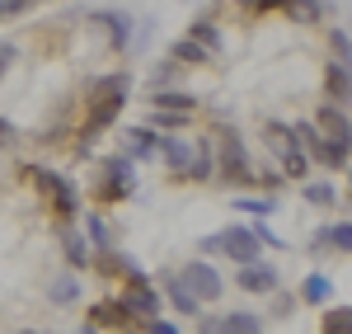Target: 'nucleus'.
<instances>
[{
  "mask_svg": "<svg viewBox=\"0 0 352 334\" xmlns=\"http://www.w3.org/2000/svg\"><path fill=\"white\" fill-rule=\"evenodd\" d=\"M202 245H207V250L230 254L235 264H249V259H258V236H254V231H244V226H226L221 236H207Z\"/></svg>",
  "mask_w": 352,
  "mask_h": 334,
  "instance_id": "20e7f679",
  "label": "nucleus"
},
{
  "mask_svg": "<svg viewBox=\"0 0 352 334\" xmlns=\"http://www.w3.org/2000/svg\"><path fill=\"white\" fill-rule=\"evenodd\" d=\"M300 297H305V302H315V306H320V302H329V278H324V273H310V278H305V287H300Z\"/></svg>",
  "mask_w": 352,
  "mask_h": 334,
  "instance_id": "a211bd4d",
  "label": "nucleus"
},
{
  "mask_svg": "<svg viewBox=\"0 0 352 334\" xmlns=\"http://www.w3.org/2000/svg\"><path fill=\"white\" fill-rule=\"evenodd\" d=\"M155 109H179V113H188V109H192V94H174V90H164V94H155Z\"/></svg>",
  "mask_w": 352,
  "mask_h": 334,
  "instance_id": "5701e85b",
  "label": "nucleus"
},
{
  "mask_svg": "<svg viewBox=\"0 0 352 334\" xmlns=\"http://www.w3.org/2000/svg\"><path fill=\"white\" fill-rule=\"evenodd\" d=\"M179 282L188 287V292L197 297V302H217V297H221V273L212 269V264H188Z\"/></svg>",
  "mask_w": 352,
  "mask_h": 334,
  "instance_id": "0eeeda50",
  "label": "nucleus"
},
{
  "mask_svg": "<svg viewBox=\"0 0 352 334\" xmlns=\"http://www.w3.org/2000/svg\"><path fill=\"white\" fill-rule=\"evenodd\" d=\"M169 302H174V311H184V315H192V311H197V297H192L179 278H169Z\"/></svg>",
  "mask_w": 352,
  "mask_h": 334,
  "instance_id": "2eb2a0df",
  "label": "nucleus"
},
{
  "mask_svg": "<svg viewBox=\"0 0 352 334\" xmlns=\"http://www.w3.org/2000/svg\"><path fill=\"white\" fill-rule=\"evenodd\" d=\"M127 151H132V156H151V151H155V137H151L146 127H132V132H127Z\"/></svg>",
  "mask_w": 352,
  "mask_h": 334,
  "instance_id": "aec40b11",
  "label": "nucleus"
},
{
  "mask_svg": "<svg viewBox=\"0 0 352 334\" xmlns=\"http://www.w3.org/2000/svg\"><path fill=\"white\" fill-rule=\"evenodd\" d=\"M254 10H287V0H254Z\"/></svg>",
  "mask_w": 352,
  "mask_h": 334,
  "instance_id": "473e14b6",
  "label": "nucleus"
},
{
  "mask_svg": "<svg viewBox=\"0 0 352 334\" xmlns=\"http://www.w3.org/2000/svg\"><path fill=\"white\" fill-rule=\"evenodd\" d=\"M76 297H80V282L71 278V273L52 282V302H56V306H66V302H76Z\"/></svg>",
  "mask_w": 352,
  "mask_h": 334,
  "instance_id": "6ab92c4d",
  "label": "nucleus"
},
{
  "mask_svg": "<svg viewBox=\"0 0 352 334\" xmlns=\"http://www.w3.org/2000/svg\"><path fill=\"white\" fill-rule=\"evenodd\" d=\"M202 330H226V334H258L263 330V320L258 315H221V320H202Z\"/></svg>",
  "mask_w": 352,
  "mask_h": 334,
  "instance_id": "9b49d317",
  "label": "nucleus"
},
{
  "mask_svg": "<svg viewBox=\"0 0 352 334\" xmlns=\"http://www.w3.org/2000/svg\"><path fill=\"white\" fill-rule=\"evenodd\" d=\"M174 56L179 61H207V48H197L192 38H184V43H174Z\"/></svg>",
  "mask_w": 352,
  "mask_h": 334,
  "instance_id": "a878e982",
  "label": "nucleus"
},
{
  "mask_svg": "<svg viewBox=\"0 0 352 334\" xmlns=\"http://www.w3.org/2000/svg\"><path fill=\"white\" fill-rule=\"evenodd\" d=\"M287 10H292V19H300V24L320 19V0H287Z\"/></svg>",
  "mask_w": 352,
  "mask_h": 334,
  "instance_id": "4be33fe9",
  "label": "nucleus"
},
{
  "mask_svg": "<svg viewBox=\"0 0 352 334\" xmlns=\"http://www.w3.org/2000/svg\"><path fill=\"white\" fill-rule=\"evenodd\" d=\"M10 141H14V127H10V123L0 118V146H10Z\"/></svg>",
  "mask_w": 352,
  "mask_h": 334,
  "instance_id": "72a5a7b5",
  "label": "nucleus"
},
{
  "mask_svg": "<svg viewBox=\"0 0 352 334\" xmlns=\"http://www.w3.org/2000/svg\"><path fill=\"white\" fill-rule=\"evenodd\" d=\"M320 123L329 127V137H343V141H348V113H343V109H333V104H329V109L320 113Z\"/></svg>",
  "mask_w": 352,
  "mask_h": 334,
  "instance_id": "dca6fc26",
  "label": "nucleus"
},
{
  "mask_svg": "<svg viewBox=\"0 0 352 334\" xmlns=\"http://www.w3.org/2000/svg\"><path fill=\"white\" fill-rule=\"evenodd\" d=\"M320 245L348 250V245H352V226H348V222H338V226H329V231H320Z\"/></svg>",
  "mask_w": 352,
  "mask_h": 334,
  "instance_id": "f3484780",
  "label": "nucleus"
},
{
  "mask_svg": "<svg viewBox=\"0 0 352 334\" xmlns=\"http://www.w3.org/2000/svg\"><path fill=\"white\" fill-rule=\"evenodd\" d=\"M240 5H249V0H240Z\"/></svg>",
  "mask_w": 352,
  "mask_h": 334,
  "instance_id": "e433bc0d",
  "label": "nucleus"
},
{
  "mask_svg": "<svg viewBox=\"0 0 352 334\" xmlns=\"http://www.w3.org/2000/svg\"><path fill=\"white\" fill-rule=\"evenodd\" d=\"M14 56H19V48H14V43H0V76L14 66Z\"/></svg>",
  "mask_w": 352,
  "mask_h": 334,
  "instance_id": "7c9ffc66",
  "label": "nucleus"
},
{
  "mask_svg": "<svg viewBox=\"0 0 352 334\" xmlns=\"http://www.w3.org/2000/svg\"><path fill=\"white\" fill-rule=\"evenodd\" d=\"M329 94H333V99H338V104H343V99H348V61H343V56H338V61H333V66H329Z\"/></svg>",
  "mask_w": 352,
  "mask_h": 334,
  "instance_id": "ddd939ff",
  "label": "nucleus"
},
{
  "mask_svg": "<svg viewBox=\"0 0 352 334\" xmlns=\"http://www.w3.org/2000/svg\"><path fill=\"white\" fill-rule=\"evenodd\" d=\"M263 141H268L272 151H277V160H282V169H287V174H296V179L305 174V165H310V156L300 151L296 132H292L287 123H268V127H263Z\"/></svg>",
  "mask_w": 352,
  "mask_h": 334,
  "instance_id": "f03ea898",
  "label": "nucleus"
},
{
  "mask_svg": "<svg viewBox=\"0 0 352 334\" xmlns=\"http://www.w3.org/2000/svg\"><path fill=\"white\" fill-rule=\"evenodd\" d=\"M324 330H329V334H348V330H352V315H348V306H333V311H324Z\"/></svg>",
  "mask_w": 352,
  "mask_h": 334,
  "instance_id": "412c9836",
  "label": "nucleus"
},
{
  "mask_svg": "<svg viewBox=\"0 0 352 334\" xmlns=\"http://www.w3.org/2000/svg\"><path fill=\"white\" fill-rule=\"evenodd\" d=\"M24 5H33V0H5V14H19Z\"/></svg>",
  "mask_w": 352,
  "mask_h": 334,
  "instance_id": "f704fd0d",
  "label": "nucleus"
},
{
  "mask_svg": "<svg viewBox=\"0 0 352 334\" xmlns=\"http://www.w3.org/2000/svg\"><path fill=\"white\" fill-rule=\"evenodd\" d=\"M99 194L109 202H122V198L136 194V174H132V156H109L104 160V174H99Z\"/></svg>",
  "mask_w": 352,
  "mask_h": 334,
  "instance_id": "7ed1b4c3",
  "label": "nucleus"
},
{
  "mask_svg": "<svg viewBox=\"0 0 352 334\" xmlns=\"http://www.w3.org/2000/svg\"><path fill=\"white\" fill-rule=\"evenodd\" d=\"M333 56H348V28H333Z\"/></svg>",
  "mask_w": 352,
  "mask_h": 334,
  "instance_id": "2f4dec72",
  "label": "nucleus"
},
{
  "mask_svg": "<svg viewBox=\"0 0 352 334\" xmlns=\"http://www.w3.org/2000/svg\"><path fill=\"white\" fill-rule=\"evenodd\" d=\"M61 245H66V254H71V264H85V259H89V250H85V240L76 236V231H71V236H66Z\"/></svg>",
  "mask_w": 352,
  "mask_h": 334,
  "instance_id": "cd10ccee",
  "label": "nucleus"
},
{
  "mask_svg": "<svg viewBox=\"0 0 352 334\" xmlns=\"http://www.w3.org/2000/svg\"><path fill=\"white\" fill-rule=\"evenodd\" d=\"M127 90H132V81L127 76H109V81H94V90H89V137L94 132H104L113 118H118V109L127 104Z\"/></svg>",
  "mask_w": 352,
  "mask_h": 334,
  "instance_id": "f257e3e1",
  "label": "nucleus"
},
{
  "mask_svg": "<svg viewBox=\"0 0 352 334\" xmlns=\"http://www.w3.org/2000/svg\"><path fill=\"white\" fill-rule=\"evenodd\" d=\"M305 198H310L315 207H333V202H338V194H333V184H310V189H305Z\"/></svg>",
  "mask_w": 352,
  "mask_h": 334,
  "instance_id": "b1692460",
  "label": "nucleus"
},
{
  "mask_svg": "<svg viewBox=\"0 0 352 334\" xmlns=\"http://www.w3.org/2000/svg\"><path fill=\"white\" fill-rule=\"evenodd\" d=\"M122 311H127L132 320H151V315L160 311V297H155V292L146 287V278H141V282H132V287L122 292Z\"/></svg>",
  "mask_w": 352,
  "mask_h": 334,
  "instance_id": "6e6552de",
  "label": "nucleus"
},
{
  "mask_svg": "<svg viewBox=\"0 0 352 334\" xmlns=\"http://www.w3.org/2000/svg\"><path fill=\"white\" fill-rule=\"evenodd\" d=\"M0 14H5V0H0Z\"/></svg>",
  "mask_w": 352,
  "mask_h": 334,
  "instance_id": "c9c22d12",
  "label": "nucleus"
},
{
  "mask_svg": "<svg viewBox=\"0 0 352 334\" xmlns=\"http://www.w3.org/2000/svg\"><path fill=\"white\" fill-rule=\"evenodd\" d=\"M240 287H244V292H272V287H277V269L258 264V259H249V264L240 269Z\"/></svg>",
  "mask_w": 352,
  "mask_h": 334,
  "instance_id": "1a4fd4ad",
  "label": "nucleus"
},
{
  "mask_svg": "<svg viewBox=\"0 0 352 334\" xmlns=\"http://www.w3.org/2000/svg\"><path fill=\"white\" fill-rule=\"evenodd\" d=\"M89 19H94V24L109 33V48H127V28H132V24H127L118 10H94Z\"/></svg>",
  "mask_w": 352,
  "mask_h": 334,
  "instance_id": "9d476101",
  "label": "nucleus"
},
{
  "mask_svg": "<svg viewBox=\"0 0 352 334\" xmlns=\"http://www.w3.org/2000/svg\"><path fill=\"white\" fill-rule=\"evenodd\" d=\"M89 236L99 240V245H109L113 236H109V226H104V217H89Z\"/></svg>",
  "mask_w": 352,
  "mask_h": 334,
  "instance_id": "c756f323",
  "label": "nucleus"
},
{
  "mask_svg": "<svg viewBox=\"0 0 352 334\" xmlns=\"http://www.w3.org/2000/svg\"><path fill=\"white\" fill-rule=\"evenodd\" d=\"M192 43H197V48H221V28L217 24H197L192 28Z\"/></svg>",
  "mask_w": 352,
  "mask_h": 334,
  "instance_id": "393cba45",
  "label": "nucleus"
},
{
  "mask_svg": "<svg viewBox=\"0 0 352 334\" xmlns=\"http://www.w3.org/2000/svg\"><path fill=\"white\" fill-rule=\"evenodd\" d=\"M160 151H164V160H169V165H174V169H188V160H192V146H188V141L169 137V141H164V146H160Z\"/></svg>",
  "mask_w": 352,
  "mask_h": 334,
  "instance_id": "4468645a",
  "label": "nucleus"
},
{
  "mask_svg": "<svg viewBox=\"0 0 352 334\" xmlns=\"http://www.w3.org/2000/svg\"><path fill=\"white\" fill-rule=\"evenodd\" d=\"M151 123H160V127L174 132V127H184V113H179V109H155V113H151Z\"/></svg>",
  "mask_w": 352,
  "mask_h": 334,
  "instance_id": "bb28decb",
  "label": "nucleus"
},
{
  "mask_svg": "<svg viewBox=\"0 0 352 334\" xmlns=\"http://www.w3.org/2000/svg\"><path fill=\"white\" fill-rule=\"evenodd\" d=\"M127 320H132V315L122 311V302H99V306L89 311V330H104V325L118 330V325H127Z\"/></svg>",
  "mask_w": 352,
  "mask_h": 334,
  "instance_id": "f8f14e48",
  "label": "nucleus"
},
{
  "mask_svg": "<svg viewBox=\"0 0 352 334\" xmlns=\"http://www.w3.org/2000/svg\"><path fill=\"white\" fill-rule=\"evenodd\" d=\"M28 174H33V184L56 202V212H76V207H80V194H76V184H71L66 174H56V169H38V165L28 169Z\"/></svg>",
  "mask_w": 352,
  "mask_h": 334,
  "instance_id": "423d86ee",
  "label": "nucleus"
},
{
  "mask_svg": "<svg viewBox=\"0 0 352 334\" xmlns=\"http://www.w3.org/2000/svg\"><path fill=\"white\" fill-rule=\"evenodd\" d=\"M240 207H244V212H258V217H268V212H272V198H240Z\"/></svg>",
  "mask_w": 352,
  "mask_h": 334,
  "instance_id": "c85d7f7f",
  "label": "nucleus"
},
{
  "mask_svg": "<svg viewBox=\"0 0 352 334\" xmlns=\"http://www.w3.org/2000/svg\"><path fill=\"white\" fill-rule=\"evenodd\" d=\"M221 179H226V184H249V179H254L249 156H244L235 127H221Z\"/></svg>",
  "mask_w": 352,
  "mask_h": 334,
  "instance_id": "39448f33",
  "label": "nucleus"
}]
</instances>
